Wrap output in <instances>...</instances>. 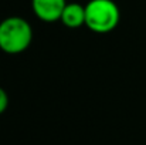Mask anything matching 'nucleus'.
<instances>
[{
    "label": "nucleus",
    "instance_id": "5",
    "mask_svg": "<svg viewBox=\"0 0 146 145\" xmlns=\"http://www.w3.org/2000/svg\"><path fill=\"white\" fill-rule=\"evenodd\" d=\"M7 107H9V96L4 91V88L0 87V115L7 110Z\"/></svg>",
    "mask_w": 146,
    "mask_h": 145
},
{
    "label": "nucleus",
    "instance_id": "4",
    "mask_svg": "<svg viewBox=\"0 0 146 145\" xmlns=\"http://www.w3.org/2000/svg\"><path fill=\"white\" fill-rule=\"evenodd\" d=\"M61 23L68 29H78L85 24V6L80 3H67L62 14Z\"/></svg>",
    "mask_w": 146,
    "mask_h": 145
},
{
    "label": "nucleus",
    "instance_id": "3",
    "mask_svg": "<svg viewBox=\"0 0 146 145\" xmlns=\"http://www.w3.org/2000/svg\"><path fill=\"white\" fill-rule=\"evenodd\" d=\"M67 6L65 0H31V9L37 19L46 23H54L61 19Z\"/></svg>",
    "mask_w": 146,
    "mask_h": 145
},
{
    "label": "nucleus",
    "instance_id": "1",
    "mask_svg": "<svg viewBox=\"0 0 146 145\" xmlns=\"http://www.w3.org/2000/svg\"><path fill=\"white\" fill-rule=\"evenodd\" d=\"M33 29L30 23L19 16L0 21V50L6 54H20L30 47Z\"/></svg>",
    "mask_w": 146,
    "mask_h": 145
},
{
    "label": "nucleus",
    "instance_id": "2",
    "mask_svg": "<svg viewBox=\"0 0 146 145\" xmlns=\"http://www.w3.org/2000/svg\"><path fill=\"white\" fill-rule=\"evenodd\" d=\"M121 11L113 0H90L85 4V26L98 34H106L119 24Z\"/></svg>",
    "mask_w": 146,
    "mask_h": 145
}]
</instances>
